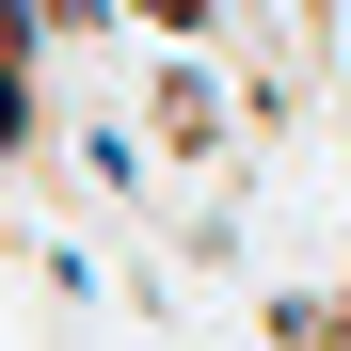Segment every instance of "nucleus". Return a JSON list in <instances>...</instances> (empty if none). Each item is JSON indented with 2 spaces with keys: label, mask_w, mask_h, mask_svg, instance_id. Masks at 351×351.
I'll return each instance as SVG.
<instances>
[{
  "label": "nucleus",
  "mask_w": 351,
  "mask_h": 351,
  "mask_svg": "<svg viewBox=\"0 0 351 351\" xmlns=\"http://www.w3.org/2000/svg\"><path fill=\"white\" fill-rule=\"evenodd\" d=\"M160 144H176V160L223 144V80H208V64H160Z\"/></svg>",
  "instance_id": "nucleus-1"
},
{
  "label": "nucleus",
  "mask_w": 351,
  "mask_h": 351,
  "mask_svg": "<svg viewBox=\"0 0 351 351\" xmlns=\"http://www.w3.org/2000/svg\"><path fill=\"white\" fill-rule=\"evenodd\" d=\"M335 335H351V271H335Z\"/></svg>",
  "instance_id": "nucleus-2"
}]
</instances>
